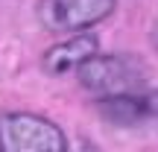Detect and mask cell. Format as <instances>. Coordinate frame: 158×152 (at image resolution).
I'll list each match as a JSON object with an SVG mask.
<instances>
[{"label": "cell", "mask_w": 158, "mask_h": 152, "mask_svg": "<svg viewBox=\"0 0 158 152\" xmlns=\"http://www.w3.org/2000/svg\"><path fill=\"white\" fill-rule=\"evenodd\" d=\"M76 76L85 91H94L100 94V100H106V97L143 91V85L149 82V68L138 56L108 53V56H94L91 62H85L76 70Z\"/></svg>", "instance_id": "obj_1"}, {"label": "cell", "mask_w": 158, "mask_h": 152, "mask_svg": "<svg viewBox=\"0 0 158 152\" xmlns=\"http://www.w3.org/2000/svg\"><path fill=\"white\" fill-rule=\"evenodd\" d=\"M0 149L3 152H68V138L53 120L15 111L0 117Z\"/></svg>", "instance_id": "obj_2"}, {"label": "cell", "mask_w": 158, "mask_h": 152, "mask_svg": "<svg viewBox=\"0 0 158 152\" xmlns=\"http://www.w3.org/2000/svg\"><path fill=\"white\" fill-rule=\"evenodd\" d=\"M117 0H38V21L50 32H79L106 21Z\"/></svg>", "instance_id": "obj_3"}, {"label": "cell", "mask_w": 158, "mask_h": 152, "mask_svg": "<svg viewBox=\"0 0 158 152\" xmlns=\"http://www.w3.org/2000/svg\"><path fill=\"white\" fill-rule=\"evenodd\" d=\"M97 114L114 126H138L158 117V88H143L120 97L97 100Z\"/></svg>", "instance_id": "obj_4"}, {"label": "cell", "mask_w": 158, "mask_h": 152, "mask_svg": "<svg viewBox=\"0 0 158 152\" xmlns=\"http://www.w3.org/2000/svg\"><path fill=\"white\" fill-rule=\"evenodd\" d=\"M94 56H100V41H97V35L79 32L73 38H64V41H59V44H53L50 50L41 56V68L50 76H64V73H70V70H79Z\"/></svg>", "instance_id": "obj_5"}, {"label": "cell", "mask_w": 158, "mask_h": 152, "mask_svg": "<svg viewBox=\"0 0 158 152\" xmlns=\"http://www.w3.org/2000/svg\"><path fill=\"white\" fill-rule=\"evenodd\" d=\"M152 44H155V50H158V21H155V27H152Z\"/></svg>", "instance_id": "obj_6"}, {"label": "cell", "mask_w": 158, "mask_h": 152, "mask_svg": "<svg viewBox=\"0 0 158 152\" xmlns=\"http://www.w3.org/2000/svg\"><path fill=\"white\" fill-rule=\"evenodd\" d=\"M0 152H3V149H0Z\"/></svg>", "instance_id": "obj_7"}]
</instances>
